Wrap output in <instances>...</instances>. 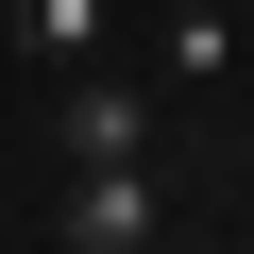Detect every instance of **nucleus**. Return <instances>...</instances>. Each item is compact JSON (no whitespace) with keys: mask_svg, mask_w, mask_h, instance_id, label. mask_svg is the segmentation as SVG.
<instances>
[{"mask_svg":"<svg viewBox=\"0 0 254 254\" xmlns=\"http://www.w3.org/2000/svg\"><path fill=\"white\" fill-rule=\"evenodd\" d=\"M0 34H17V51H34V68L68 85V68H102V34H119V0H17Z\"/></svg>","mask_w":254,"mask_h":254,"instance_id":"obj_3","label":"nucleus"},{"mask_svg":"<svg viewBox=\"0 0 254 254\" xmlns=\"http://www.w3.org/2000/svg\"><path fill=\"white\" fill-rule=\"evenodd\" d=\"M220 68H237V17L187 0V17H170V85H220Z\"/></svg>","mask_w":254,"mask_h":254,"instance_id":"obj_4","label":"nucleus"},{"mask_svg":"<svg viewBox=\"0 0 254 254\" xmlns=\"http://www.w3.org/2000/svg\"><path fill=\"white\" fill-rule=\"evenodd\" d=\"M220 17H237V0H220Z\"/></svg>","mask_w":254,"mask_h":254,"instance_id":"obj_5","label":"nucleus"},{"mask_svg":"<svg viewBox=\"0 0 254 254\" xmlns=\"http://www.w3.org/2000/svg\"><path fill=\"white\" fill-rule=\"evenodd\" d=\"M68 254H170L153 170H68Z\"/></svg>","mask_w":254,"mask_h":254,"instance_id":"obj_2","label":"nucleus"},{"mask_svg":"<svg viewBox=\"0 0 254 254\" xmlns=\"http://www.w3.org/2000/svg\"><path fill=\"white\" fill-rule=\"evenodd\" d=\"M51 136H68V170H153V85H119V68H68Z\"/></svg>","mask_w":254,"mask_h":254,"instance_id":"obj_1","label":"nucleus"}]
</instances>
